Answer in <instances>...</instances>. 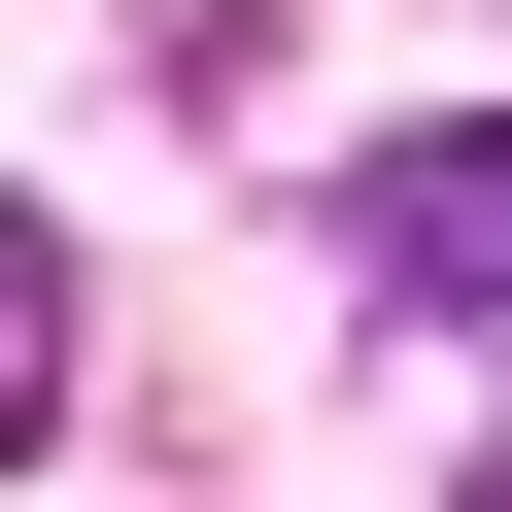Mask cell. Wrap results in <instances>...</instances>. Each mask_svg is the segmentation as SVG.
Here are the masks:
<instances>
[{"label":"cell","mask_w":512,"mask_h":512,"mask_svg":"<svg viewBox=\"0 0 512 512\" xmlns=\"http://www.w3.org/2000/svg\"><path fill=\"white\" fill-rule=\"evenodd\" d=\"M342 239H376V308H478V342H512V103L376 137V171H342Z\"/></svg>","instance_id":"obj_1"}]
</instances>
